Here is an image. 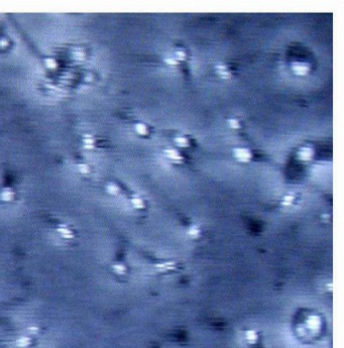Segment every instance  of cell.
<instances>
[{
  "mask_svg": "<svg viewBox=\"0 0 344 348\" xmlns=\"http://www.w3.org/2000/svg\"><path fill=\"white\" fill-rule=\"evenodd\" d=\"M233 154L235 159L240 162H248L251 159V152L247 149H235L233 151Z\"/></svg>",
  "mask_w": 344,
  "mask_h": 348,
  "instance_id": "cell-1",
  "label": "cell"
},
{
  "mask_svg": "<svg viewBox=\"0 0 344 348\" xmlns=\"http://www.w3.org/2000/svg\"><path fill=\"white\" fill-rule=\"evenodd\" d=\"M292 69H293L294 73H296L297 75L304 76V75L308 74L310 68H309V65L306 64V63L296 62V63H293V65H292Z\"/></svg>",
  "mask_w": 344,
  "mask_h": 348,
  "instance_id": "cell-2",
  "label": "cell"
},
{
  "mask_svg": "<svg viewBox=\"0 0 344 348\" xmlns=\"http://www.w3.org/2000/svg\"><path fill=\"white\" fill-rule=\"evenodd\" d=\"M298 157L301 161H304V162L310 161L313 157V149L309 146L301 147L300 151H298Z\"/></svg>",
  "mask_w": 344,
  "mask_h": 348,
  "instance_id": "cell-3",
  "label": "cell"
},
{
  "mask_svg": "<svg viewBox=\"0 0 344 348\" xmlns=\"http://www.w3.org/2000/svg\"><path fill=\"white\" fill-rule=\"evenodd\" d=\"M164 154H166V156L168 157L169 159H172V161H174L176 162H181L182 161H183V157H181V154L173 149H166V151H164Z\"/></svg>",
  "mask_w": 344,
  "mask_h": 348,
  "instance_id": "cell-4",
  "label": "cell"
},
{
  "mask_svg": "<svg viewBox=\"0 0 344 348\" xmlns=\"http://www.w3.org/2000/svg\"><path fill=\"white\" fill-rule=\"evenodd\" d=\"M159 270L161 272H167V270H173L175 269V262L173 261H164L163 264H159L156 265Z\"/></svg>",
  "mask_w": 344,
  "mask_h": 348,
  "instance_id": "cell-5",
  "label": "cell"
},
{
  "mask_svg": "<svg viewBox=\"0 0 344 348\" xmlns=\"http://www.w3.org/2000/svg\"><path fill=\"white\" fill-rule=\"evenodd\" d=\"M175 141H176L177 146H181V147H187L189 146L188 139H187L186 137H184V136H177L175 138Z\"/></svg>",
  "mask_w": 344,
  "mask_h": 348,
  "instance_id": "cell-6",
  "label": "cell"
},
{
  "mask_svg": "<svg viewBox=\"0 0 344 348\" xmlns=\"http://www.w3.org/2000/svg\"><path fill=\"white\" fill-rule=\"evenodd\" d=\"M135 130H136V132L140 135H144V134H146V132H148V128H146V126L143 123L135 124Z\"/></svg>",
  "mask_w": 344,
  "mask_h": 348,
  "instance_id": "cell-7",
  "label": "cell"
},
{
  "mask_svg": "<svg viewBox=\"0 0 344 348\" xmlns=\"http://www.w3.org/2000/svg\"><path fill=\"white\" fill-rule=\"evenodd\" d=\"M189 235L193 237V238H197V237L200 235V229H199L197 226H195V225H193V226H191L190 229H189Z\"/></svg>",
  "mask_w": 344,
  "mask_h": 348,
  "instance_id": "cell-8",
  "label": "cell"
},
{
  "mask_svg": "<svg viewBox=\"0 0 344 348\" xmlns=\"http://www.w3.org/2000/svg\"><path fill=\"white\" fill-rule=\"evenodd\" d=\"M294 200H295V197H294L293 195H286V196L284 197L281 204L285 205V206H290V205H292V203L294 202Z\"/></svg>",
  "mask_w": 344,
  "mask_h": 348,
  "instance_id": "cell-9",
  "label": "cell"
},
{
  "mask_svg": "<svg viewBox=\"0 0 344 348\" xmlns=\"http://www.w3.org/2000/svg\"><path fill=\"white\" fill-rule=\"evenodd\" d=\"M132 204H133V206L135 208H137V209H141V208L144 207L143 201L140 199V198H138V197L133 198V199H132Z\"/></svg>",
  "mask_w": 344,
  "mask_h": 348,
  "instance_id": "cell-10",
  "label": "cell"
},
{
  "mask_svg": "<svg viewBox=\"0 0 344 348\" xmlns=\"http://www.w3.org/2000/svg\"><path fill=\"white\" fill-rule=\"evenodd\" d=\"M308 325L311 328H316L319 325V319L317 317H310V319L308 320Z\"/></svg>",
  "mask_w": 344,
  "mask_h": 348,
  "instance_id": "cell-11",
  "label": "cell"
},
{
  "mask_svg": "<svg viewBox=\"0 0 344 348\" xmlns=\"http://www.w3.org/2000/svg\"><path fill=\"white\" fill-rule=\"evenodd\" d=\"M228 124H229V126H230L231 128H233V129H238L239 127H240V124H239L238 120H236L234 118L229 119L228 120Z\"/></svg>",
  "mask_w": 344,
  "mask_h": 348,
  "instance_id": "cell-12",
  "label": "cell"
},
{
  "mask_svg": "<svg viewBox=\"0 0 344 348\" xmlns=\"http://www.w3.org/2000/svg\"><path fill=\"white\" fill-rule=\"evenodd\" d=\"M186 58V54L183 51H177L175 52V59L177 61H183V60H185Z\"/></svg>",
  "mask_w": 344,
  "mask_h": 348,
  "instance_id": "cell-13",
  "label": "cell"
},
{
  "mask_svg": "<svg viewBox=\"0 0 344 348\" xmlns=\"http://www.w3.org/2000/svg\"><path fill=\"white\" fill-rule=\"evenodd\" d=\"M164 62L168 65H171V66H176V65L179 64V62L177 61L175 58H167V59H164Z\"/></svg>",
  "mask_w": 344,
  "mask_h": 348,
  "instance_id": "cell-14",
  "label": "cell"
},
{
  "mask_svg": "<svg viewBox=\"0 0 344 348\" xmlns=\"http://www.w3.org/2000/svg\"><path fill=\"white\" fill-rule=\"evenodd\" d=\"M217 73L220 75L221 77H222L223 79H228L231 77V74L230 72L228 71V70H224V71H221V72H217Z\"/></svg>",
  "mask_w": 344,
  "mask_h": 348,
  "instance_id": "cell-15",
  "label": "cell"
}]
</instances>
